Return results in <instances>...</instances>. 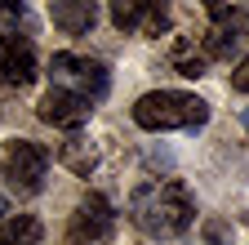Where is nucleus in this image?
I'll use <instances>...</instances> for the list:
<instances>
[{"label":"nucleus","instance_id":"f257e3e1","mask_svg":"<svg viewBox=\"0 0 249 245\" xmlns=\"http://www.w3.org/2000/svg\"><path fill=\"white\" fill-rule=\"evenodd\" d=\"M129 219L151 241H174V236H182L187 227H192L196 201H192V192H187L178 178H156V183L134 188V196H129Z\"/></svg>","mask_w":249,"mask_h":245},{"label":"nucleus","instance_id":"f03ea898","mask_svg":"<svg viewBox=\"0 0 249 245\" xmlns=\"http://www.w3.org/2000/svg\"><path fill=\"white\" fill-rule=\"evenodd\" d=\"M209 120V103L182 89H151L134 103V125L160 134V130H200Z\"/></svg>","mask_w":249,"mask_h":245},{"label":"nucleus","instance_id":"7ed1b4c3","mask_svg":"<svg viewBox=\"0 0 249 245\" xmlns=\"http://www.w3.org/2000/svg\"><path fill=\"white\" fill-rule=\"evenodd\" d=\"M49 174V151L31 138H9L0 147V178L14 196H36Z\"/></svg>","mask_w":249,"mask_h":245},{"label":"nucleus","instance_id":"20e7f679","mask_svg":"<svg viewBox=\"0 0 249 245\" xmlns=\"http://www.w3.org/2000/svg\"><path fill=\"white\" fill-rule=\"evenodd\" d=\"M53 85L58 89H71V94H80L85 103H103L107 89H111V72L103 58H80V54H53Z\"/></svg>","mask_w":249,"mask_h":245},{"label":"nucleus","instance_id":"39448f33","mask_svg":"<svg viewBox=\"0 0 249 245\" xmlns=\"http://www.w3.org/2000/svg\"><path fill=\"white\" fill-rule=\"evenodd\" d=\"M111 232H116V209H111V201L98 196V192H89L76 205V214H71V236L76 241H89V245H103V241H111Z\"/></svg>","mask_w":249,"mask_h":245},{"label":"nucleus","instance_id":"423d86ee","mask_svg":"<svg viewBox=\"0 0 249 245\" xmlns=\"http://www.w3.org/2000/svg\"><path fill=\"white\" fill-rule=\"evenodd\" d=\"M40 120H45V125H53V130H80L85 125V120H89V103L80 98V94H71V89H45V98H40Z\"/></svg>","mask_w":249,"mask_h":245},{"label":"nucleus","instance_id":"0eeeda50","mask_svg":"<svg viewBox=\"0 0 249 245\" xmlns=\"http://www.w3.org/2000/svg\"><path fill=\"white\" fill-rule=\"evenodd\" d=\"M0 76H5L9 85H31L36 80V45H31L27 36H0Z\"/></svg>","mask_w":249,"mask_h":245},{"label":"nucleus","instance_id":"6e6552de","mask_svg":"<svg viewBox=\"0 0 249 245\" xmlns=\"http://www.w3.org/2000/svg\"><path fill=\"white\" fill-rule=\"evenodd\" d=\"M49 18L58 32H67V36H85L93 22H98V5L93 0H53L49 5Z\"/></svg>","mask_w":249,"mask_h":245},{"label":"nucleus","instance_id":"1a4fd4ad","mask_svg":"<svg viewBox=\"0 0 249 245\" xmlns=\"http://www.w3.org/2000/svg\"><path fill=\"white\" fill-rule=\"evenodd\" d=\"M40 219L36 214H14L0 223V245H40Z\"/></svg>","mask_w":249,"mask_h":245},{"label":"nucleus","instance_id":"9d476101","mask_svg":"<svg viewBox=\"0 0 249 245\" xmlns=\"http://www.w3.org/2000/svg\"><path fill=\"white\" fill-rule=\"evenodd\" d=\"M58 161L67 165L71 174H80V178H85L93 165H98V147L85 143V138H67V143H62V151H58Z\"/></svg>","mask_w":249,"mask_h":245},{"label":"nucleus","instance_id":"9b49d317","mask_svg":"<svg viewBox=\"0 0 249 245\" xmlns=\"http://www.w3.org/2000/svg\"><path fill=\"white\" fill-rule=\"evenodd\" d=\"M142 18H147V0H116L111 5V22L120 32H138L142 36Z\"/></svg>","mask_w":249,"mask_h":245},{"label":"nucleus","instance_id":"f8f14e48","mask_svg":"<svg viewBox=\"0 0 249 245\" xmlns=\"http://www.w3.org/2000/svg\"><path fill=\"white\" fill-rule=\"evenodd\" d=\"M205 63H209V58H205L192 40H178V45H174V67H178V76H192V80H196V76H205Z\"/></svg>","mask_w":249,"mask_h":245},{"label":"nucleus","instance_id":"ddd939ff","mask_svg":"<svg viewBox=\"0 0 249 245\" xmlns=\"http://www.w3.org/2000/svg\"><path fill=\"white\" fill-rule=\"evenodd\" d=\"M231 45H236L231 32H209V40H205V58H227Z\"/></svg>","mask_w":249,"mask_h":245},{"label":"nucleus","instance_id":"4468645a","mask_svg":"<svg viewBox=\"0 0 249 245\" xmlns=\"http://www.w3.org/2000/svg\"><path fill=\"white\" fill-rule=\"evenodd\" d=\"M231 89H236V94H249V54L240 58V67L231 72Z\"/></svg>","mask_w":249,"mask_h":245},{"label":"nucleus","instance_id":"2eb2a0df","mask_svg":"<svg viewBox=\"0 0 249 245\" xmlns=\"http://www.w3.org/2000/svg\"><path fill=\"white\" fill-rule=\"evenodd\" d=\"M22 5H0V22H22Z\"/></svg>","mask_w":249,"mask_h":245},{"label":"nucleus","instance_id":"dca6fc26","mask_svg":"<svg viewBox=\"0 0 249 245\" xmlns=\"http://www.w3.org/2000/svg\"><path fill=\"white\" fill-rule=\"evenodd\" d=\"M205 236H209L213 245H223V241H227V227H223V223H205Z\"/></svg>","mask_w":249,"mask_h":245},{"label":"nucleus","instance_id":"f3484780","mask_svg":"<svg viewBox=\"0 0 249 245\" xmlns=\"http://www.w3.org/2000/svg\"><path fill=\"white\" fill-rule=\"evenodd\" d=\"M0 214H5V196H0Z\"/></svg>","mask_w":249,"mask_h":245},{"label":"nucleus","instance_id":"a211bd4d","mask_svg":"<svg viewBox=\"0 0 249 245\" xmlns=\"http://www.w3.org/2000/svg\"><path fill=\"white\" fill-rule=\"evenodd\" d=\"M245 130H249V112H245Z\"/></svg>","mask_w":249,"mask_h":245}]
</instances>
